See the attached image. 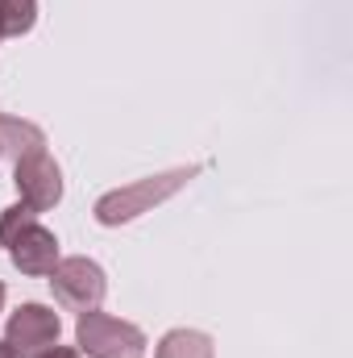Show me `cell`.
Masks as SVG:
<instances>
[{
  "instance_id": "1",
  "label": "cell",
  "mask_w": 353,
  "mask_h": 358,
  "mask_svg": "<svg viewBox=\"0 0 353 358\" xmlns=\"http://www.w3.org/2000/svg\"><path fill=\"white\" fill-rule=\"evenodd\" d=\"M0 246L21 275H50L59 263V238L38 221L33 208L13 204L0 213Z\"/></svg>"
},
{
  "instance_id": "2",
  "label": "cell",
  "mask_w": 353,
  "mask_h": 358,
  "mask_svg": "<svg viewBox=\"0 0 353 358\" xmlns=\"http://www.w3.org/2000/svg\"><path fill=\"white\" fill-rule=\"evenodd\" d=\"M195 176H200V167H175V171H163V176L125 183V187H117V192L100 196L91 213H96V221H100V225H125V221H133V217L150 213L154 204L171 200L179 187H187Z\"/></svg>"
},
{
  "instance_id": "3",
  "label": "cell",
  "mask_w": 353,
  "mask_h": 358,
  "mask_svg": "<svg viewBox=\"0 0 353 358\" xmlns=\"http://www.w3.org/2000/svg\"><path fill=\"white\" fill-rule=\"evenodd\" d=\"M75 342L91 358H146V334L129 321H117L108 313H80Z\"/></svg>"
},
{
  "instance_id": "4",
  "label": "cell",
  "mask_w": 353,
  "mask_h": 358,
  "mask_svg": "<svg viewBox=\"0 0 353 358\" xmlns=\"http://www.w3.org/2000/svg\"><path fill=\"white\" fill-rule=\"evenodd\" d=\"M50 292L63 308L91 313V308H100V300L108 292V279H104L100 263H91V259H59L54 271H50Z\"/></svg>"
},
{
  "instance_id": "5",
  "label": "cell",
  "mask_w": 353,
  "mask_h": 358,
  "mask_svg": "<svg viewBox=\"0 0 353 358\" xmlns=\"http://www.w3.org/2000/svg\"><path fill=\"white\" fill-rule=\"evenodd\" d=\"M13 183L21 192V204L33 208V213H46V208H54L63 200V171H59V163L46 150L21 155L17 171H13Z\"/></svg>"
},
{
  "instance_id": "6",
  "label": "cell",
  "mask_w": 353,
  "mask_h": 358,
  "mask_svg": "<svg viewBox=\"0 0 353 358\" xmlns=\"http://www.w3.org/2000/svg\"><path fill=\"white\" fill-rule=\"evenodd\" d=\"M59 334H63V321L46 304H21L4 325V342L13 346V355H42L59 342Z\"/></svg>"
},
{
  "instance_id": "7",
  "label": "cell",
  "mask_w": 353,
  "mask_h": 358,
  "mask_svg": "<svg viewBox=\"0 0 353 358\" xmlns=\"http://www.w3.org/2000/svg\"><path fill=\"white\" fill-rule=\"evenodd\" d=\"M33 150H46V134L33 121L0 113V155H13V163H17L21 155H33Z\"/></svg>"
},
{
  "instance_id": "8",
  "label": "cell",
  "mask_w": 353,
  "mask_h": 358,
  "mask_svg": "<svg viewBox=\"0 0 353 358\" xmlns=\"http://www.w3.org/2000/svg\"><path fill=\"white\" fill-rule=\"evenodd\" d=\"M154 358H216V346H212V338L200 334V329H171V334L158 342Z\"/></svg>"
},
{
  "instance_id": "9",
  "label": "cell",
  "mask_w": 353,
  "mask_h": 358,
  "mask_svg": "<svg viewBox=\"0 0 353 358\" xmlns=\"http://www.w3.org/2000/svg\"><path fill=\"white\" fill-rule=\"evenodd\" d=\"M38 21V0H0V34L21 38Z\"/></svg>"
},
{
  "instance_id": "10",
  "label": "cell",
  "mask_w": 353,
  "mask_h": 358,
  "mask_svg": "<svg viewBox=\"0 0 353 358\" xmlns=\"http://www.w3.org/2000/svg\"><path fill=\"white\" fill-rule=\"evenodd\" d=\"M33 358H80V350H71V346H50V350H42V355H33Z\"/></svg>"
},
{
  "instance_id": "11",
  "label": "cell",
  "mask_w": 353,
  "mask_h": 358,
  "mask_svg": "<svg viewBox=\"0 0 353 358\" xmlns=\"http://www.w3.org/2000/svg\"><path fill=\"white\" fill-rule=\"evenodd\" d=\"M0 358H17V355H13V346H8V342H0Z\"/></svg>"
},
{
  "instance_id": "12",
  "label": "cell",
  "mask_w": 353,
  "mask_h": 358,
  "mask_svg": "<svg viewBox=\"0 0 353 358\" xmlns=\"http://www.w3.org/2000/svg\"><path fill=\"white\" fill-rule=\"evenodd\" d=\"M0 308H4V283H0Z\"/></svg>"
},
{
  "instance_id": "13",
  "label": "cell",
  "mask_w": 353,
  "mask_h": 358,
  "mask_svg": "<svg viewBox=\"0 0 353 358\" xmlns=\"http://www.w3.org/2000/svg\"><path fill=\"white\" fill-rule=\"evenodd\" d=\"M0 38H4V34H0Z\"/></svg>"
}]
</instances>
